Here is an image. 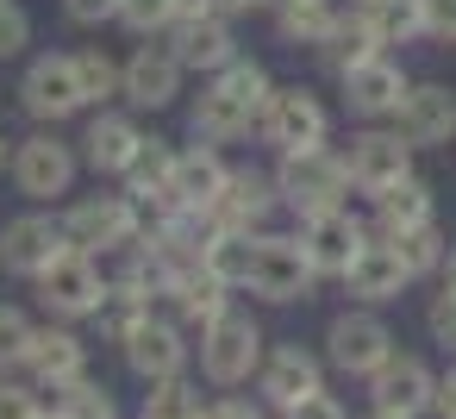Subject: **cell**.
Here are the masks:
<instances>
[{
    "mask_svg": "<svg viewBox=\"0 0 456 419\" xmlns=\"http://www.w3.org/2000/svg\"><path fill=\"white\" fill-rule=\"evenodd\" d=\"M350 7H362V0H350Z\"/></svg>",
    "mask_w": 456,
    "mask_h": 419,
    "instance_id": "cell-53",
    "label": "cell"
},
{
    "mask_svg": "<svg viewBox=\"0 0 456 419\" xmlns=\"http://www.w3.org/2000/svg\"><path fill=\"white\" fill-rule=\"evenodd\" d=\"M412 144L394 132V126H362V132H350V144H344V169H350V182H356V194H387L394 182H406V176H419L412 169Z\"/></svg>",
    "mask_w": 456,
    "mask_h": 419,
    "instance_id": "cell-6",
    "label": "cell"
},
{
    "mask_svg": "<svg viewBox=\"0 0 456 419\" xmlns=\"http://www.w3.org/2000/svg\"><path fill=\"white\" fill-rule=\"evenodd\" d=\"M344 288H350V300H362V307H387V300H400V294L412 288V269L400 263V251H394L387 238H369L362 257L344 269Z\"/></svg>",
    "mask_w": 456,
    "mask_h": 419,
    "instance_id": "cell-21",
    "label": "cell"
},
{
    "mask_svg": "<svg viewBox=\"0 0 456 419\" xmlns=\"http://www.w3.org/2000/svg\"><path fill=\"white\" fill-rule=\"evenodd\" d=\"M32 45V13L20 7V0H0V63L20 57Z\"/></svg>",
    "mask_w": 456,
    "mask_h": 419,
    "instance_id": "cell-40",
    "label": "cell"
},
{
    "mask_svg": "<svg viewBox=\"0 0 456 419\" xmlns=\"http://www.w3.org/2000/svg\"><path fill=\"white\" fill-rule=\"evenodd\" d=\"M63 232H69V244H76V251L107 257V251H132V244H138L144 213H138V201H132V194H82V201H69Z\"/></svg>",
    "mask_w": 456,
    "mask_h": 419,
    "instance_id": "cell-3",
    "label": "cell"
},
{
    "mask_svg": "<svg viewBox=\"0 0 456 419\" xmlns=\"http://www.w3.org/2000/svg\"><path fill=\"white\" fill-rule=\"evenodd\" d=\"M182 13H175V0H119V26L132 32V38H157V32H169Z\"/></svg>",
    "mask_w": 456,
    "mask_h": 419,
    "instance_id": "cell-37",
    "label": "cell"
},
{
    "mask_svg": "<svg viewBox=\"0 0 456 419\" xmlns=\"http://www.w3.org/2000/svg\"><path fill=\"white\" fill-rule=\"evenodd\" d=\"M269 13H275V38H281V45H294V51H300V45H306V51H319V45H325V32L344 20V13H338V0H275Z\"/></svg>",
    "mask_w": 456,
    "mask_h": 419,
    "instance_id": "cell-28",
    "label": "cell"
},
{
    "mask_svg": "<svg viewBox=\"0 0 456 419\" xmlns=\"http://www.w3.org/2000/svg\"><path fill=\"white\" fill-rule=\"evenodd\" d=\"M400 344H394V332H387V319L375 313V307H350V313H338L331 325H325V357H331V369H344V375H375L387 357H394Z\"/></svg>",
    "mask_w": 456,
    "mask_h": 419,
    "instance_id": "cell-8",
    "label": "cell"
},
{
    "mask_svg": "<svg viewBox=\"0 0 456 419\" xmlns=\"http://www.w3.org/2000/svg\"><path fill=\"white\" fill-rule=\"evenodd\" d=\"M313 288H319V269H313V257H306L300 232H294V238L263 232V238H256L250 294H263V300H275V307H294V300H313Z\"/></svg>",
    "mask_w": 456,
    "mask_h": 419,
    "instance_id": "cell-7",
    "label": "cell"
},
{
    "mask_svg": "<svg viewBox=\"0 0 456 419\" xmlns=\"http://www.w3.org/2000/svg\"><path fill=\"white\" fill-rule=\"evenodd\" d=\"M437 219V194H431V182L425 176H406V182H394L387 194H375V238H400V232H419V226H431Z\"/></svg>",
    "mask_w": 456,
    "mask_h": 419,
    "instance_id": "cell-26",
    "label": "cell"
},
{
    "mask_svg": "<svg viewBox=\"0 0 456 419\" xmlns=\"http://www.w3.org/2000/svg\"><path fill=\"white\" fill-rule=\"evenodd\" d=\"M119 350H126L132 375H144V382H175V375L188 369V338H182V325L163 319V313H151Z\"/></svg>",
    "mask_w": 456,
    "mask_h": 419,
    "instance_id": "cell-19",
    "label": "cell"
},
{
    "mask_svg": "<svg viewBox=\"0 0 456 419\" xmlns=\"http://www.w3.org/2000/svg\"><path fill=\"white\" fill-rule=\"evenodd\" d=\"M38 300H45L57 319H88V313H101V300H107V275H101V263H94L88 251H69V257H57V263L38 275Z\"/></svg>",
    "mask_w": 456,
    "mask_h": 419,
    "instance_id": "cell-14",
    "label": "cell"
},
{
    "mask_svg": "<svg viewBox=\"0 0 456 419\" xmlns=\"http://www.w3.org/2000/svg\"><path fill=\"white\" fill-rule=\"evenodd\" d=\"M225 182H232V163L219 157V144H200V138L182 144V157H175V201H182L188 213H207V219H213Z\"/></svg>",
    "mask_w": 456,
    "mask_h": 419,
    "instance_id": "cell-22",
    "label": "cell"
},
{
    "mask_svg": "<svg viewBox=\"0 0 456 419\" xmlns=\"http://www.w3.org/2000/svg\"><path fill=\"white\" fill-rule=\"evenodd\" d=\"M425 45H456V0H419Z\"/></svg>",
    "mask_w": 456,
    "mask_h": 419,
    "instance_id": "cell-41",
    "label": "cell"
},
{
    "mask_svg": "<svg viewBox=\"0 0 456 419\" xmlns=\"http://www.w3.org/2000/svg\"><path fill=\"white\" fill-rule=\"evenodd\" d=\"M182 57L169 51V45H138L132 57H126V101L138 107V113H163V107H175L182 101Z\"/></svg>",
    "mask_w": 456,
    "mask_h": 419,
    "instance_id": "cell-16",
    "label": "cell"
},
{
    "mask_svg": "<svg viewBox=\"0 0 456 419\" xmlns=\"http://www.w3.org/2000/svg\"><path fill=\"white\" fill-rule=\"evenodd\" d=\"M319 388H325V369H319V357L300 350V344H275V350L263 357V369H256V394H263L275 413L300 407V400L319 394Z\"/></svg>",
    "mask_w": 456,
    "mask_h": 419,
    "instance_id": "cell-18",
    "label": "cell"
},
{
    "mask_svg": "<svg viewBox=\"0 0 456 419\" xmlns=\"http://www.w3.org/2000/svg\"><path fill=\"white\" fill-rule=\"evenodd\" d=\"M350 13L362 20V32H369L381 51L425 38V26H419V0H362V7H350Z\"/></svg>",
    "mask_w": 456,
    "mask_h": 419,
    "instance_id": "cell-29",
    "label": "cell"
},
{
    "mask_svg": "<svg viewBox=\"0 0 456 419\" xmlns=\"http://www.w3.org/2000/svg\"><path fill=\"white\" fill-rule=\"evenodd\" d=\"M275 207H281L275 176H263V169H232V182H225V194H219V207H213V226H225V232H256V238H263V226H269Z\"/></svg>",
    "mask_w": 456,
    "mask_h": 419,
    "instance_id": "cell-20",
    "label": "cell"
},
{
    "mask_svg": "<svg viewBox=\"0 0 456 419\" xmlns=\"http://www.w3.org/2000/svg\"><path fill=\"white\" fill-rule=\"evenodd\" d=\"M76 169H82V157L57 138V126H45V132H32V138L13 144V188H20L26 201H57V194H69V188H76Z\"/></svg>",
    "mask_w": 456,
    "mask_h": 419,
    "instance_id": "cell-10",
    "label": "cell"
},
{
    "mask_svg": "<svg viewBox=\"0 0 456 419\" xmlns=\"http://www.w3.org/2000/svg\"><path fill=\"white\" fill-rule=\"evenodd\" d=\"M256 7H275V0H219V13H256Z\"/></svg>",
    "mask_w": 456,
    "mask_h": 419,
    "instance_id": "cell-48",
    "label": "cell"
},
{
    "mask_svg": "<svg viewBox=\"0 0 456 419\" xmlns=\"http://www.w3.org/2000/svg\"><path fill=\"white\" fill-rule=\"evenodd\" d=\"M437 419H456V369L437 375Z\"/></svg>",
    "mask_w": 456,
    "mask_h": 419,
    "instance_id": "cell-46",
    "label": "cell"
},
{
    "mask_svg": "<svg viewBox=\"0 0 456 419\" xmlns=\"http://www.w3.org/2000/svg\"><path fill=\"white\" fill-rule=\"evenodd\" d=\"M387 126H394L412 151H444V144H456V88H444V82H412Z\"/></svg>",
    "mask_w": 456,
    "mask_h": 419,
    "instance_id": "cell-12",
    "label": "cell"
},
{
    "mask_svg": "<svg viewBox=\"0 0 456 419\" xmlns=\"http://www.w3.org/2000/svg\"><path fill=\"white\" fill-rule=\"evenodd\" d=\"M444 288H456V244H450V263H444Z\"/></svg>",
    "mask_w": 456,
    "mask_h": 419,
    "instance_id": "cell-49",
    "label": "cell"
},
{
    "mask_svg": "<svg viewBox=\"0 0 456 419\" xmlns=\"http://www.w3.org/2000/svg\"><path fill=\"white\" fill-rule=\"evenodd\" d=\"M182 20H200V13H219V0H175Z\"/></svg>",
    "mask_w": 456,
    "mask_h": 419,
    "instance_id": "cell-47",
    "label": "cell"
},
{
    "mask_svg": "<svg viewBox=\"0 0 456 419\" xmlns=\"http://www.w3.org/2000/svg\"><path fill=\"white\" fill-rule=\"evenodd\" d=\"M213 82H219V88H232V94H238V101L256 113V119H263V107H269V94H275V82H269V70H263L256 57H238V63H225Z\"/></svg>",
    "mask_w": 456,
    "mask_h": 419,
    "instance_id": "cell-34",
    "label": "cell"
},
{
    "mask_svg": "<svg viewBox=\"0 0 456 419\" xmlns=\"http://www.w3.org/2000/svg\"><path fill=\"white\" fill-rule=\"evenodd\" d=\"M144 419H207L200 388H194L188 375H175V382H151V394H144Z\"/></svg>",
    "mask_w": 456,
    "mask_h": 419,
    "instance_id": "cell-33",
    "label": "cell"
},
{
    "mask_svg": "<svg viewBox=\"0 0 456 419\" xmlns=\"http://www.w3.org/2000/svg\"><path fill=\"white\" fill-rule=\"evenodd\" d=\"M200 263H207L225 288H250V269H256V232H225V226H213Z\"/></svg>",
    "mask_w": 456,
    "mask_h": 419,
    "instance_id": "cell-30",
    "label": "cell"
},
{
    "mask_svg": "<svg viewBox=\"0 0 456 419\" xmlns=\"http://www.w3.org/2000/svg\"><path fill=\"white\" fill-rule=\"evenodd\" d=\"M76 70H82V94H88V107L126 94V63H113L107 51H76Z\"/></svg>",
    "mask_w": 456,
    "mask_h": 419,
    "instance_id": "cell-35",
    "label": "cell"
},
{
    "mask_svg": "<svg viewBox=\"0 0 456 419\" xmlns=\"http://www.w3.org/2000/svg\"><path fill=\"white\" fill-rule=\"evenodd\" d=\"M138 144H144V132H138L132 113H101V119L82 132V163H88L94 176H126V163L138 157Z\"/></svg>",
    "mask_w": 456,
    "mask_h": 419,
    "instance_id": "cell-25",
    "label": "cell"
},
{
    "mask_svg": "<svg viewBox=\"0 0 456 419\" xmlns=\"http://www.w3.org/2000/svg\"><path fill=\"white\" fill-rule=\"evenodd\" d=\"M375 51H381V45L362 32V20H356V13H344V20L325 32V45H319V63H325L331 76H350V70H356V63H369Z\"/></svg>",
    "mask_w": 456,
    "mask_h": 419,
    "instance_id": "cell-31",
    "label": "cell"
},
{
    "mask_svg": "<svg viewBox=\"0 0 456 419\" xmlns=\"http://www.w3.org/2000/svg\"><path fill=\"white\" fill-rule=\"evenodd\" d=\"M369 419H400V413H369Z\"/></svg>",
    "mask_w": 456,
    "mask_h": 419,
    "instance_id": "cell-51",
    "label": "cell"
},
{
    "mask_svg": "<svg viewBox=\"0 0 456 419\" xmlns=\"http://www.w3.org/2000/svg\"><path fill=\"white\" fill-rule=\"evenodd\" d=\"M57 413L63 419H119V407H113V394L101 388V382H69V388H57Z\"/></svg>",
    "mask_w": 456,
    "mask_h": 419,
    "instance_id": "cell-36",
    "label": "cell"
},
{
    "mask_svg": "<svg viewBox=\"0 0 456 419\" xmlns=\"http://www.w3.org/2000/svg\"><path fill=\"white\" fill-rule=\"evenodd\" d=\"M207 419H263V407H250V400H219V407H207Z\"/></svg>",
    "mask_w": 456,
    "mask_h": 419,
    "instance_id": "cell-45",
    "label": "cell"
},
{
    "mask_svg": "<svg viewBox=\"0 0 456 419\" xmlns=\"http://www.w3.org/2000/svg\"><path fill=\"white\" fill-rule=\"evenodd\" d=\"M338 88H344V113H350V119H362V126H387L394 107L406 101L412 76H406V63H400L394 51H375L369 63H356L350 76H338Z\"/></svg>",
    "mask_w": 456,
    "mask_h": 419,
    "instance_id": "cell-9",
    "label": "cell"
},
{
    "mask_svg": "<svg viewBox=\"0 0 456 419\" xmlns=\"http://www.w3.org/2000/svg\"><path fill=\"white\" fill-rule=\"evenodd\" d=\"M0 169H13V144H7V132H0Z\"/></svg>",
    "mask_w": 456,
    "mask_h": 419,
    "instance_id": "cell-50",
    "label": "cell"
},
{
    "mask_svg": "<svg viewBox=\"0 0 456 419\" xmlns=\"http://www.w3.org/2000/svg\"><path fill=\"white\" fill-rule=\"evenodd\" d=\"M200 369H207V382L213 388H238V382H250L256 369H263V325L250 319V313H219L207 332H200Z\"/></svg>",
    "mask_w": 456,
    "mask_h": 419,
    "instance_id": "cell-4",
    "label": "cell"
},
{
    "mask_svg": "<svg viewBox=\"0 0 456 419\" xmlns=\"http://www.w3.org/2000/svg\"><path fill=\"white\" fill-rule=\"evenodd\" d=\"M369 400H375V413L425 419V413H437V375H431L425 357H400V350H394V357L369 375Z\"/></svg>",
    "mask_w": 456,
    "mask_h": 419,
    "instance_id": "cell-15",
    "label": "cell"
},
{
    "mask_svg": "<svg viewBox=\"0 0 456 419\" xmlns=\"http://www.w3.org/2000/svg\"><path fill=\"white\" fill-rule=\"evenodd\" d=\"M63 13L76 26H107V20H119V0H63Z\"/></svg>",
    "mask_w": 456,
    "mask_h": 419,
    "instance_id": "cell-43",
    "label": "cell"
},
{
    "mask_svg": "<svg viewBox=\"0 0 456 419\" xmlns=\"http://www.w3.org/2000/svg\"><path fill=\"white\" fill-rule=\"evenodd\" d=\"M188 132H194L200 144H238L244 132H256V113H250L232 88H219V82L207 76V88H200L194 107H188Z\"/></svg>",
    "mask_w": 456,
    "mask_h": 419,
    "instance_id": "cell-23",
    "label": "cell"
},
{
    "mask_svg": "<svg viewBox=\"0 0 456 419\" xmlns=\"http://www.w3.org/2000/svg\"><path fill=\"white\" fill-rule=\"evenodd\" d=\"M281 419H344V407H338V400H331V394L319 388V394H306L300 407H288Z\"/></svg>",
    "mask_w": 456,
    "mask_h": 419,
    "instance_id": "cell-44",
    "label": "cell"
},
{
    "mask_svg": "<svg viewBox=\"0 0 456 419\" xmlns=\"http://www.w3.org/2000/svg\"><path fill=\"white\" fill-rule=\"evenodd\" d=\"M163 294H169V307H175V319H182V325H200V332H207V325H213L219 313H232V288H225V282H219V275H213L207 263H200L194 275H182V282H169Z\"/></svg>",
    "mask_w": 456,
    "mask_h": 419,
    "instance_id": "cell-27",
    "label": "cell"
},
{
    "mask_svg": "<svg viewBox=\"0 0 456 419\" xmlns=\"http://www.w3.org/2000/svg\"><path fill=\"white\" fill-rule=\"evenodd\" d=\"M275 188H281V207H294L300 219L313 213H331V207H350V169H344V151L319 144V151H294L275 163Z\"/></svg>",
    "mask_w": 456,
    "mask_h": 419,
    "instance_id": "cell-1",
    "label": "cell"
},
{
    "mask_svg": "<svg viewBox=\"0 0 456 419\" xmlns=\"http://www.w3.org/2000/svg\"><path fill=\"white\" fill-rule=\"evenodd\" d=\"M32 332H38V325H32L20 307H0V369H20V363H26Z\"/></svg>",
    "mask_w": 456,
    "mask_h": 419,
    "instance_id": "cell-38",
    "label": "cell"
},
{
    "mask_svg": "<svg viewBox=\"0 0 456 419\" xmlns=\"http://www.w3.org/2000/svg\"><path fill=\"white\" fill-rule=\"evenodd\" d=\"M26 369L38 375V388H69V382H82L88 375V344L76 338V332H63V325H38L32 332V350H26Z\"/></svg>",
    "mask_w": 456,
    "mask_h": 419,
    "instance_id": "cell-24",
    "label": "cell"
},
{
    "mask_svg": "<svg viewBox=\"0 0 456 419\" xmlns=\"http://www.w3.org/2000/svg\"><path fill=\"white\" fill-rule=\"evenodd\" d=\"M425 332H431V344H444V350L456 357V288H437V294H431V307H425Z\"/></svg>",
    "mask_w": 456,
    "mask_h": 419,
    "instance_id": "cell-39",
    "label": "cell"
},
{
    "mask_svg": "<svg viewBox=\"0 0 456 419\" xmlns=\"http://www.w3.org/2000/svg\"><path fill=\"white\" fill-rule=\"evenodd\" d=\"M169 51L182 57V70L219 76L225 63H238V32H232V13H200V20H175V26H169Z\"/></svg>",
    "mask_w": 456,
    "mask_h": 419,
    "instance_id": "cell-17",
    "label": "cell"
},
{
    "mask_svg": "<svg viewBox=\"0 0 456 419\" xmlns=\"http://www.w3.org/2000/svg\"><path fill=\"white\" fill-rule=\"evenodd\" d=\"M369 238H375V226H369V219H356L350 207H331V213L300 219V244H306L313 269H319V275H338V282H344V269L362 257V244H369Z\"/></svg>",
    "mask_w": 456,
    "mask_h": 419,
    "instance_id": "cell-13",
    "label": "cell"
},
{
    "mask_svg": "<svg viewBox=\"0 0 456 419\" xmlns=\"http://www.w3.org/2000/svg\"><path fill=\"white\" fill-rule=\"evenodd\" d=\"M387 244L400 251V263L412 269V282L444 275V263H450V238L437 232V219H431V226H419V232H400V238H387Z\"/></svg>",
    "mask_w": 456,
    "mask_h": 419,
    "instance_id": "cell-32",
    "label": "cell"
},
{
    "mask_svg": "<svg viewBox=\"0 0 456 419\" xmlns=\"http://www.w3.org/2000/svg\"><path fill=\"white\" fill-rule=\"evenodd\" d=\"M256 138L275 151V157H294V151H319L331 144V107L313 94V88H275L263 119H256Z\"/></svg>",
    "mask_w": 456,
    "mask_h": 419,
    "instance_id": "cell-2",
    "label": "cell"
},
{
    "mask_svg": "<svg viewBox=\"0 0 456 419\" xmlns=\"http://www.w3.org/2000/svg\"><path fill=\"white\" fill-rule=\"evenodd\" d=\"M76 244H69V232H63V219H51V213H20V219H7L0 226V269L7 275H26V282H38L57 257H69Z\"/></svg>",
    "mask_w": 456,
    "mask_h": 419,
    "instance_id": "cell-11",
    "label": "cell"
},
{
    "mask_svg": "<svg viewBox=\"0 0 456 419\" xmlns=\"http://www.w3.org/2000/svg\"><path fill=\"white\" fill-rule=\"evenodd\" d=\"M0 419H45V407H38V394H32V388L0 382Z\"/></svg>",
    "mask_w": 456,
    "mask_h": 419,
    "instance_id": "cell-42",
    "label": "cell"
},
{
    "mask_svg": "<svg viewBox=\"0 0 456 419\" xmlns=\"http://www.w3.org/2000/svg\"><path fill=\"white\" fill-rule=\"evenodd\" d=\"M45 419H63V413H45Z\"/></svg>",
    "mask_w": 456,
    "mask_h": 419,
    "instance_id": "cell-52",
    "label": "cell"
},
{
    "mask_svg": "<svg viewBox=\"0 0 456 419\" xmlns=\"http://www.w3.org/2000/svg\"><path fill=\"white\" fill-rule=\"evenodd\" d=\"M20 107H26L38 126H63V119H76V113L88 107L76 57H69V51H45V57H32L26 76H20Z\"/></svg>",
    "mask_w": 456,
    "mask_h": 419,
    "instance_id": "cell-5",
    "label": "cell"
}]
</instances>
